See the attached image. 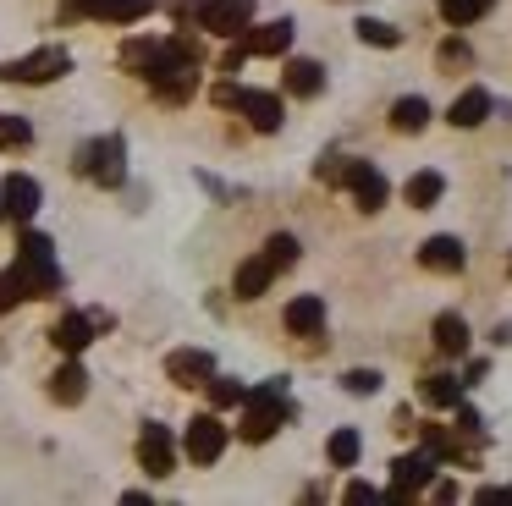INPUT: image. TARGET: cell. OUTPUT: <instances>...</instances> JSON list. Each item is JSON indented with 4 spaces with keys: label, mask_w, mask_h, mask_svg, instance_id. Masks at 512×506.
I'll return each mask as SVG.
<instances>
[{
    "label": "cell",
    "mask_w": 512,
    "mask_h": 506,
    "mask_svg": "<svg viewBox=\"0 0 512 506\" xmlns=\"http://www.w3.org/2000/svg\"><path fill=\"white\" fill-rule=\"evenodd\" d=\"M138 462H144V473H155V479H166V473L177 468V440L166 435V424H144V435H138Z\"/></svg>",
    "instance_id": "8fae6325"
},
{
    "label": "cell",
    "mask_w": 512,
    "mask_h": 506,
    "mask_svg": "<svg viewBox=\"0 0 512 506\" xmlns=\"http://www.w3.org/2000/svg\"><path fill=\"white\" fill-rule=\"evenodd\" d=\"M292 402H287V380H265L259 391L243 396V424H237V435L248 440V446H265L270 435H276L281 424H287Z\"/></svg>",
    "instance_id": "3957f363"
},
{
    "label": "cell",
    "mask_w": 512,
    "mask_h": 506,
    "mask_svg": "<svg viewBox=\"0 0 512 506\" xmlns=\"http://www.w3.org/2000/svg\"><path fill=\"white\" fill-rule=\"evenodd\" d=\"M441 66H468V44H463V39L441 44Z\"/></svg>",
    "instance_id": "8d00e7d4"
},
{
    "label": "cell",
    "mask_w": 512,
    "mask_h": 506,
    "mask_svg": "<svg viewBox=\"0 0 512 506\" xmlns=\"http://www.w3.org/2000/svg\"><path fill=\"white\" fill-rule=\"evenodd\" d=\"M61 72H72V55L61 50V44H45V50L23 55V61L0 66V77H6V83H56Z\"/></svg>",
    "instance_id": "8992f818"
},
{
    "label": "cell",
    "mask_w": 512,
    "mask_h": 506,
    "mask_svg": "<svg viewBox=\"0 0 512 506\" xmlns=\"http://www.w3.org/2000/svg\"><path fill=\"white\" fill-rule=\"evenodd\" d=\"M155 55H160V39H127L122 44V66H127V72H138V77H149Z\"/></svg>",
    "instance_id": "4316f807"
},
{
    "label": "cell",
    "mask_w": 512,
    "mask_h": 506,
    "mask_svg": "<svg viewBox=\"0 0 512 506\" xmlns=\"http://www.w3.org/2000/svg\"><path fill=\"white\" fill-rule=\"evenodd\" d=\"M23 281H17V270H0V314H6V308H17L23 303Z\"/></svg>",
    "instance_id": "836d02e7"
},
{
    "label": "cell",
    "mask_w": 512,
    "mask_h": 506,
    "mask_svg": "<svg viewBox=\"0 0 512 506\" xmlns=\"http://www.w3.org/2000/svg\"><path fill=\"white\" fill-rule=\"evenodd\" d=\"M94 330H100V325H94V314H61L56 325H50V341H56L67 358H78V352L94 341Z\"/></svg>",
    "instance_id": "9a60e30c"
},
{
    "label": "cell",
    "mask_w": 512,
    "mask_h": 506,
    "mask_svg": "<svg viewBox=\"0 0 512 506\" xmlns=\"http://www.w3.org/2000/svg\"><path fill=\"white\" fill-rule=\"evenodd\" d=\"M287 330L292 336H320L325 330V297H314V292L292 297L287 303Z\"/></svg>",
    "instance_id": "d6986e66"
},
{
    "label": "cell",
    "mask_w": 512,
    "mask_h": 506,
    "mask_svg": "<svg viewBox=\"0 0 512 506\" xmlns=\"http://www.w3.org/2000/svg\"><path fill=\"white\" fill-rule=\"evenodd\" d=\"M265 259L276 264V270H287V264H298V237H287V231H276V237L265 242Z\"/></svg>",
    "instance_id": "f546056e"
},
{
    "label": "cell",
    "mask_w": 512,
    "mask_h": 506,
    "mask_svg": "<svg viewBox=\"0 0 512 506\" xmlns=\"http://www.w3.org/2000/svg\"><path fill=\"white\" fill-rule=\"evenodd\" d=\"M435 468H441V457H435L430 446H424V451H408V457H397V462H391V490H380V501H386V506H408L419 490H430Z\"/></svg>",
    "instance_id": "277c9868"
},
{
    "label": "cell",
    "mask_w": 512,
    "mask_h": 506,
    "mask_svg": "<svg viewBox=\"0 0 512 506\" xmlns=\"http://www.w3.org/2000/svg\"><path fill=\"white\" fill-rule=\"evenodd\" d=\"M485 116H490V94H485V88H463V94L452 99V127H479Z\"/></svg>",
    "instance_id": "603a6c76"
},
{
    "label": "cell",
    "mask_w": 512,
    "mask_h": 506,
    "mask_svg": "<svg viewBox=\"0 0 512 506\" xmlns=\"http://www.w3.org/2000/svg\"><path fill=\"white\" fill-rule=\"evenodd\" d=\"M28 138H34V127L23 116H0V149H23Z\"/></svg>",
    "instance_id": "1f68e13d"
},
{
    "label": "cell",
    "mask_w": 512,
    "mask_h": 506,
    "mask_svg": "<svg viewBox=\"0 0 512 506\" xmlns=\"http://www.w3.org/2000/svg\"><path fill=\"white\" fill-rule=\"evenodd\" d=\"M232 110H243L254 132H276L281 127V99L265 94V88H237V105Z\"/></svg>",
    "instance_id": "7c38bea8"
},
{
    "label": "cell",
    "mask_w": 512,
    "mask_h": 506,
    "mask_svg": "<svg viewBox=\"0 0 512 506\" xmlns=\"http://www.w3.org/2000/svg\"><path fill=\"white\" fill-rule=\"evenodd\" d=\"M0 220H6V204H0Z\"/></svg>",
    "instance_id": "74e56055"
},
{
    "label": "cell",
    "mask_w": 512,
    "mask_h": 506,
    "mask_svg": "<svg viewBox=\"0 0 512 506\" xmlns=\"http://www.w3.org/2000/svg\"><path fill=\"white\" fill-rule=\"evenodd\" d=\"M463 259H468V253H463V242H457V237H430L419 248V264H424V270H435V275H457V270H463Z\"/></svg>",
    "instance_id": "e0dca14e"
},
{
    "label": "cell",
    "mask_w": 512,
    "mask_h": 506,
    "mask_svg": "<svg viewBox=\"0 0 512 506\" xmlns=\"http://www.w3.org/2000/svg\"><path fill=\"white\" fill-rule=\"evenodd\" d=\"M342 501H347V506H375V501H380V490H375V484H347Z\"/></svg>",
    "instance_id": "d590c367"
},
{
    "label": "cell",
    "mask_w": 512,
    "mask_h": 506,
    "mask_svg": "<svg viewBox=\"0 0 512 506\" xmlns=\"http://www.w3.org/2000/svg\"><path fill=\"white\" fill-rule=\"evenodd\" d=\"M358 39H364V44H380V50H391L402 33L391 28V22H380V17H358Z\"/></svg>",
    "instance_id": "f1b7e54d"
},
{
    "label": "cell",
    "mask_w": 512,
    "mask_h": 506,
    "mask_svg": "<svg viewBox=\"0 0 512 506\" xmlns=\"http://www.w3.org/2000/svg\"><path fill=\"white\" fill-rule=\"evenodd\" d=\"M347 391H353V396H375L380 391V374L375 369H347Z\"/></svg>",
    "instance_id": "e575fe53"
},
{
    "label": "cell",
    "mask_w": 512,
    "mask_h": 506,
    "mask_svg": "<svg viewBox=\"0 0 512 506\" xmlns=\"http://www.w3.org/2000/svg\"><path fill=\"white\" fill-rule=\"evenodd\" d=\"M281 88H287L292 99H314V94L325 88V66L309 61V55H292L287 72H281Z\"/></svg>",
    "instance_id": "5bb4252c"
},
{
    "label": "cell",
    "mask_w": 512,
    "mask_h": 506,
    "mask_svg": "<svg viewBox=\"0 0 512 506\" xmlns=\"http://www.w3.org/2000/svg\"><path fill=\"white\" fill-rule=\"evenodd\" d=\"M248 22H254V0H204L199 6V28L215 39H237L248 33Z\"/></svg>",
    "instance_id": "ba28073f"
},
{
    "label": "cell",
    "mask_w": 512,
    "mask_h": 506,
    "mask_svg": "<svg viewBox=\"0 0 512 506\" xmlns=\"http://www.w3.org/2000/svg\"><path fill=\"white\" fill-rule=\"evenodd\" d=\"M336 182L353 193V204L364 209V215H375V209L391 198V187H386V176H380V165H369V160H347Z\"/></svg>",
    "instance_id": "52a82bcc"
},
{
    "label": "cell",
    "mask_w": 512,
    "mask_h": 506,
    "mask_svg": "<svg viewBox=\"0 0 512 506\" xmlns=\"http://www.w3.org/2000/svg\"><path fill=\"white\" fill-rule=\"evenodd\" d=\"M166 374H171L177 385H188V391H193V385H210L215 358H210L204 347H182V352H171V358H166Z\"/></svg>",
    "instance_id": "4fadbf2b"
},
{
    "label": "cell",
    "mask_w": 512,
    "mask_h": 506,
    "mask_svg": "<svg viewBox=\"0 0 512 506\" xmlns=\"http://www.w3.org/2000/svg\"><path fill=\"white\" fill-rule=\"evenodd\" d=\"M490 6H496V0H441V17L452 22V28H474Z\"/></svg>",
    "instance_id": "484cf974"
},
{
    "label": "cell",
    "mask_w": 512,
    "mask_h": 506,
    "mask_svg": "<svg viewBox=\"0 0 512 506\" xmlns=\"http://www.w3.org/2000/svg\"><path fill=\"white\" fill-rule=\"evenodd\" d=\"M50 396H56L61 407H78L83 396H89V369H83V363H61V369L50 374Z\"/></svg>",
    "instance_id": "ffe728a7"
},
{
    "label": "cell",
    "mask_w": 512,
    "mask_h": 506,
    "mask_svg": "<svg viewBox=\"0 0 512 506\" xmlns=\"http://www.w3.org/2000/svg\"><path fill=\"white\" fill-rule=\"evenodd\" d=\"M325 451H331L336 468H353V462H358V435H353V429H336V435L325 440Z\"/></svg>",
    "instance_id": "83f0119b"
},
{
    "label": "cell",
    "mask_w": 512,
    "mask_h": 506,
    "mask_svg": "<svg viewBox=\"0 0 512 506\" xmlns=\"http://www.w3.org/2000/svg\"><path fill=\"white\" fill-rule=\"evenodd\" d=\"M430 116H435V110H430V99H424V94H402L397 105H391V127H397V132H424V127H430Z\"/></svg>",
    "instance_id": "44dd1931"
},
{
    "label": "cell",
    "mask_w": 512,
    "mask_h": 506,
    "mask_svg": "<svg viewBox=\"0 0 512 506\" xmlns=\"http://www.w3.org/2000/svg\"><path fill=\"white\" fill-rule=\"evenodd\" d=\"M182 451H188L199 468H210V462L226 451V424H221L215 413H199V418L188 424V435H182Z\"/></svg>",
    "instance_id": "9c48e42d"
},
{
    "label": "cell",
    "mask_w": 512,
    "mask_h": 506,
    "mask_svg": "<svg viewBox=\"0 0 512 506\" xmlns=\"http://www.w3.org/2000/svg\"><path fill=\"white\" fill-rule=\"evenodd\" d=\"M441 193H446L441 171H419V176H408V204H413V209H430Z\"/></svg>",
    "instance_id": "d4e9b609"
},
{
    "label": "cell",
    "mask_w": 512,
    "mask_h": 506,
    "mask_svg": "<svg viewBox=\"0 0 512 506\" xmlns=\"http://www.w3.org/2000/svg\"><path fill=\"white\" fill-rule=\"evenodd\" d=\"M199 44L188 39V33H177V39H160V55H155V66H149V88H155L160 99H188L193 94V83H199Z\"/></svg>",
    "instance_id": "6da1fadb"
},
{
    "label": "cell",
    "mask_w": 512,
    "mask_h": 506,
    "mask_svg": "<svg viewBox=\"0 0 512 506\" xmlns=\"http://www.w3.org/2000/svg\"><path fill=\"white\" fill-rule=\"evenodd\" d=\"M419 396H424V407H457L463 402V380L457 374H424Z\"/></svg>",
    "instance_id": "7402d4cb"
},
{
    "label": "cell",
    "mask_w": 512,
    "mask_h": 506,
    "mask_svg": "<svg viewBox=\"0 0 512 506\" xmlns=\"http://www.w3.org/2000/svg\"><path fill=\"white\" fill-rule=\"evenodd\" d=\"M78 176H89V182H100V187H122V176H127V143L116 138H94V143H83L78 149Z\"/></svg>",
    "instance_id": "5b68a950"
},
{
    "label": "cell",
    "mask_w": 512,
    "mask_h": 506,
    "mask_svg": "<svg viewBox=\"0 0 512 506\" xmlns=\"http://www.w3.org/2000/svg\"><path fill=\"white\" fill-rule=\"evenodd\" d=\"M17 281H23L28 297H56L61 292V270H56V242L45 231H23L17 237Z\"/></svg>",
    "instance_id": "7a4b0ae2"
},
{
    "label": "cell",
    "mask_w": 512,
    "mask_h": 506,
    "mask_svg": "<svg viewBox=\"0 0 512 506\" xmlns=\"http://www.w3.org/2000/svg\"><path fill=\"white\" fill-rule=\"evenodd\" d=\"M276 275H281L276 264H270L265 253H254V259H243V264H237V281H232V292L243 297V303H248V297H265V286L276 281Z\"/></svg>",
    "instance_id": "ac0fdd59"
},
{
    "label": "cell",
    "mask_w": 512,
    "mask_h": 506,
    "mask_svg": "<svg viewBox=\"0 0 512 506\" xmlns=\"http://www.w3.org/2000/svg\"><path fill=\"white\" fill-rule=\"evenodd\" d=\"M430 336H435V347H441L446 358H457V352H468V325H463L457 314H435Z\"/></svg>",
    "instance_id": "cb8c5ba5"
},
{
    "label": "cell",
    "mask_w": 512,
    "mask_h": 506,
    "mask_svg": "<svg viewBox=\"0 0 512 506\" xmlns=\"http://www.w3.org/2000/svg\"><path fill=\"white\" fill-rule=\"evenodd\" d=\"M424 446H430L435 457H446V462H457V457H463V446H457V435H446L441 424H424Z\"/></svg>",
    "instance_id": "4dcf8cb0"
},
{
    "label": "cell",
    "mask_w": 512,
    "mask_h": 506,
    "mask_svg": "<svg viewBox=\"0 0 512 506\" xmlns=\"http://www.w3.org/2000/svg\"><path fill=\"white\" fill-rule=\"evenodd\" d=\"M243 385H237V380H226V374H210V402L215 407H237V402H243Z\"/></svg>",
    "instance_id": "d6a6232c"
},
{
    "label": "cell",
    "mask_w": 512,
    "mask_h": 506,
    "mask_svg": "<svg viewBox=\"0 0 512 506\" xmlns=\"http://www.w3.org/2000/svg\"><path fill=\"white\" fill-rule=\"evenodd\" d=\"M0 204H6V220H34L39 215V204H45V187L34 182V176H6V182H0Z\"/></svg>",
    "instance_id": "30bf717a"
},
{
    "label": "cell",
    "mask_w": 512,
    "mask_h": 506,
    "mask_svg": "<svg viewBox=\"0 0 512 506\" xmlns=\"http://www.w3.org/2000/svg\"><path fill=\"white\" fill-rule=\"evenodd\" d=\"M292 17H276V22H265V28H254V33H243V50L248 55H287V44H292Z\"/></svg>",
    "instance_id": "2e32d148"
}]
</instances>
